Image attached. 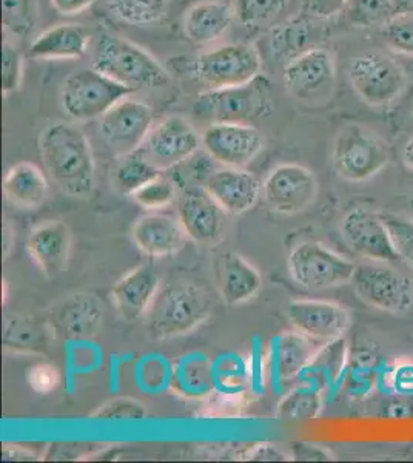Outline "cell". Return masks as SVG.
<instances>
[{
  "mask_svg": "<svg viewBox=\"0 0 413 463\" xmlns=\"http://www.w3.org/2000/svg\"><path fill=\"white\" fill-rule=\"evenodd\" d=\"M349 80L366 104L389 106L406 89V73L392 58L381 53H362L349 63Z\"/></svg>",
  "mask_w": 413,
  "mask_h": 463,
  "instance_id": "8fae6325",
  "label": "cell"
},
{
  "mask_svg": "<svg viewBox=\"0 0 413 463\" xmlns=\"http://www.w3.org/2000/svg\"><path fill=\"white\" fill-rule=\"evenodd\" d=\"M314 22L309 17L298 14L283 25L275 28L270 37V48L277 58H287V61L303 53L312 43L314 34Z\"/></svg>",
  "mask_w": 413,
  "mask_h": 463,
  "instance_id": "d6a6232c",
  "label": "cell"
},
{
  "mask_svg": "<svg viewBox=\"0 0 413 463\" xmlns=\"http://www.w3.org/2000/svg\"><path fill=\"white\" fill-rule=\"evenodd\" d=\"M178 220L192 241L215 246L224 238L225 213L204 185H189L178 196Z\"/></svg>",
  "mask_w": 413,
  "mask_h": 463,
  "instance_id": "e0dca14e",
  "label": "cell"
},
{
  "mask_svg": "<svg viewBox=\"0 0 413 463\" xmlns=\"http://www.w3.org/2000/svg\"><path fill=\"white\" fill-rule=\"evenodd\" d=\"M131 237L139 250L155 259L181 252L189 238L178 216L157 212L141 216L133 226Z\"/></svg>",
  "mask_w": 413,
  "mask_h": 463,
  "instance_id": "7402d4cb",
  "label": "cell"
},
{
  "mask_svg": "<svg viewBox=\"0 0 413 463\" xmlns=\"http://www.w3.org/2000/svg\"><path fill=\"white\" fill-rule=\"evenodd\" d=\"M56 331L50 321L13 314L5 318L4 345L16 353L42 354L50 349Z\"/></svg>",
  "mask_w": 413,
  "mask_h": 463,
  "instance_id": "f546056e",
  "label": "cell"
},
{
  "mask_svg": "<svg viewBox=\"0 0 413 463\" xmlns=\"http://www.w3.org/2000/svg\"><path fill=\"white\" fill-rule=\"evenodd\" d=\"M389 388L398 395H413V362L399 360L386 374Z\"/></svg>",
  "mask_w": 413,
  "mask_h": 463,
  "instance_id": "7dc6e473",
  "label": "cell"
},
{
  "mask_svg": "<svg viewBox=\"0 0 413 463\" xmlns=\"http://www.w3.org/2000/svg\"><path fill=\"white\" fill-rule=\"evenodd\" d=\"M172 386L187 399H202L216 390L215 364L207 355L192 353L179 358L172 371Z\"/></svg>",
  "mask_w": 413,
  "mask_h": 463,
  "instance_id": "f1b7e54d",
  "label": "cell"
},
{
  "mask_svg": "<svg viewBox=\"0 0 413 463\" xmlns=\"http://www.w3.org/2000/svg\"><path fill=\"white\" fill-rule=\"evenodd\" d=\"M45 174L65 195L87 200L96 185L93 150L85 133L70 122H54L39 137Z\"/></svg>",
  "mask_w": 413,
  "mask_h": 463,
  "instance_id": "6da1fadb",
  "label": "cell"
},
{
  "mask_svg": "<svg viewBox=\"0 0 413 463\" xmlns=\"http://www.w3.org/2000/svg\"><path fill=\"white\" fill-rule=\"evenodd\" d=\"M56 334L71 340L95 337L104 323V306L89 292L69 295L54 306L50 318Z\"/></svg>",
  "mask_w": 413,
  "mask_h": 463,
  "instance_id": "d6986e66",
  "label": "cell"
},
{
  "mask_svg": "<svg viewBox=\"0 0 413 463\" xmlns=\"http://www.w3.org/2000/svg\"><path fill=\"white\" fill-rule=\"evenodd\" d=\"M28 384L37 394L47 395L61 384V371L54 364H39L30 368L26 374Z\"/></svg>",
  "mask_w": 413,
  "mask_h": 463,
  "instance_id": "f6af8a7d",
  "label": "cell"
},
{
  "mask_svg": "<svg viewBox=\"0 0 413 463\" xmlns=\"http://www.w3.org/2000/svg\"><path fill=\"white\" fill-rule=\"evenodd\" d=\"M395 14H413V0H390Z\"/></svg>",
  "mask_w": 413,
  "mask_h": 463,
  "instance_id": "681fc988",
  "label": "cell"
},
{
  "mask_svg": "<svg viewBox=\"0 0 413 463\" xmlns=\"http://www.w3.org/2000/svg\"><path fill=\"white\" fill-rule=\"evenodd\" d=\"M91 67L133 91L170 82V73L152 54L113 33H102L98 37Z\"/></svg>",
  "mask_w": 413,
  "mask_h": 463,
  "instance_id": "3957f363",
  "label": "cell"
},
{
  "mask_svg": "<svg viewBox=\"0 0 413 463\" xmlns=\"http://www.w3.org/2000/svg\"><path fill=\"white\" fill-rule=\"evenodd\" d=\"M286 316L295 331L319 343L343 338L351 327V314L332 301L293 300L286 307Z\"/></svg>",
  "mask_w": 413,
  "mask_h": 463,
  "instance_id": "ac0fdd59",
  "label": "cell"
},
{
  "mask_svg": "<svg viewBox=\"0 0 413 463\" xmlns=\"http://www.w3.org/2000/svg\"><path fill=\"white\" fill-rule=\"evenodd\" d=\"M283 82L295 99L305 104L329 99L336 84L333 54L327 48L316 45L304 50L286 63Z\"/></svg>",
  "mask_w": 413,
  "mask_h": 463,
  "instance_id": "30bf717a",
  "label": "cell"
},
{
  "mask_svg": "<svg viewBox=\"0 0 413 463\" xmlns=\"http://www.w3.org/2000/svg\"><path fill=\"white\" fill-rule=\"evenodd\" d=\"M91 34L82 24H59L37 34L28 48L34 61L80 59L89 52Z\"/></svg>",
  "mask_w": 413,
  "mask_h": 463,
  "instance_id": "603a6c76",
  "label": "cell"
},
{
  "mask_svg": "<svg viewBox=\"0 0 413 463\" xmlns=\"http://www.w3.org/2000/svg\"><path fill=\"white\" fill-rule=\"evenodd\" d=\"M157 290L159 277L156 272L148 266H141L116 283L111 297L124 320L136 321L145 317Z\"/></svg>",
  "mask_w": 413,
  "mask_h": 463,
  "instance_id": "cb8c5ba5",
  "label": "cell"
},
{
  "mask_svg": "<svg viewBox=\"0 0 413 463\" xmlns=\"http://www.w3.org/2000/svg\"><path fill=\"white\" fill-rule=\"evenodd\" d=\"M133 201L148 211H161L178 200V190L174 181L159 175L150 183L142 185L136 194H133Z\"/></svg>",
  "mask_w": 413,
  "mask_h": 463,
  "instance_id": "f35d334b",
  "label": "cell"
},
{
  "mask_svg": "<svg viewBox=\"0 0 413 463\" xmlns=\"http://www.w3.org/2000/svg\"><path fill=\"white\" fill-rule=\"evenodd\" d=\"M39 19V0H2V24L6 36L17 39L33 36Z\"/></svg>",
  "mask_w": 413,
  "mask_h": 463,
  "instance_id": "e575fe53",
  "label": "cell"
},
{
  "mask_svg": "<svg viewBox=\"0 0 413 463\" xmlns=\"http://www.w3.org/2000/svg\"><path fill=\"white\" fill-rule=\"evenodd\" d=\"M318 181L314 172L299 164H281L262 183L264 203L281 215H296L314 204Z\"/></svg>",
  "mask_w": 413,
  "mask_h": 463,
  "instance_id": "5bb4252c",
  "label": "cell"
},
{
  "mask_svg": "<svg viewBox=\"0 0 413 463\" xmlns=\"http://www.w3.org/2000/svg\"><path fill=\"white\" fill-rule=\"evenodd\" d=\"M204 187L229 215L247 213L262 196L261 181L250 172L235 167L215 170Z\"/></svg>",
  "mask_w": 413,
  "mask_h": 463,
  "instance_id": "ffe728a7",
  "label": "cell"
},
{
  "mask_svg": "<svg viewBox=\"0 0 413 463\" xmlns=\"http://www.w3.org/2000/svg\"><path fill=\"white\" fill-rule=\"evenodd\" d=\"M131 93L133 90L91 67L78 70L65 80L61 91V104L73 121H93L100 119L111 107Z\"/></svg>",
  "mask_w": 413,
  "mask_h": 463,
  "instance_id": "5b68a950",
  "label": "cell"
},
{
  "mask_svg": "<svg viewBox=\"0 0 413 463\" xmlns=\"http://www.w3.org/2000/svg\"><path fill=\"white\" fill-rule=\"evenodd\" d=\"M319 342L304 335L301 332H284L273 338L270 346V366L273 379H295L303 374L318 353Z\"/></svg>",
  "mask_w": 413,
  "mask_h": 463,
  "instance_id": "484cf974",
  "label": "cell"
},
{
  "mask_svg": "<svg viewBox=\"0 0 413 463\" xmlns=\"http://www.w3.org/2000/svg\"><path fill=\"white\" fill-rule=\"evenodd\" d=\"M408 215H410V218H412V220H413V196H412V198H410V200H408Z\"/></svg>",
  "mask_w": 413,
  "mask_h": 463,
  "instance_id": "f5cc1de1",
  "label": "cell"
},
{
  "mask_svg": "<svg viewBox=\"0 0 413 463\" xmlns=\"http://www.w3.org/2000/svg\"><path fill=\"white\" fill-rule=\"evenodd\" d=\"M152 107L142 100H119L99 119L100 135L116 156L135 152L152 130Z\"/></svg>",
  "mask_w": 413,
  "mask_h": 463,
  "instance_id": "2e32d148",
  "label": "cell"
},
{
  "mask_svg": "<svg viewBox=\"0 0 413 463\" xmlns=\"http://www.w3.org/2000/svg\"><path fill=\"white\" fill-rule=\"evenodd\" d=\"M360 300L389 314H404L413 306V279L386 261L356 266L351 279Z\"/></svg>",
  "mask_w": 413,
  "mask_h": 463,
  "instance_id": "ba28073f",
  "label": "cell"
},
{
  "mask_svg": "<svg viewBox=\"0 0 413 463\" xmlns=\"http://www.w3.org/2000/svg\"><path fill=\"white\" fill-rule=\"evenodd\" d=\"M268 84L261 76L251 84L233 89L209 90L196 98L193 113L201 121L244 122L259 118L270 110Z\"/></svg>",
  "mask_w": 413,
  "mask_h": 463,
  "instance_id": "9c48e42d",
  "label": "cell"
},
{
  "mask_svg": "<svg viewBox=\"0 0 413 463\" xmlns=\"http://www.w3.org/2000/svg\"><path fill=\"white\" fill-rule=\"evenodd\" d=\"M384 222L388 224L390 237L397 249L398 259L413 269V220L406 216L382 213Z\"/></svg>",
  "mask_w": 413,
  "mask_h": 463,
  "instance_id": "b9f144b4",
  "label": "cell"
},
{
  "mask_svg": "<svg viewBox=\"0 0 413 463\" xmlns=\"http://www.w3.org/2000/svg\"><path fill=\"white\" fill-rule=\"evenodd\" d=\"M159 175H163V172L145 158L141 148H137L135 152L117 156L111 169V185L119 195L133 196L142 185Z\"/></svg>",
  "mask_w": 413,
  "mask_h": 463,
  "instance_id": "4dcf8cb0",
  "label": "cell"
},
{
  "mask_svg": "<svg viewBox=\"0 0 413 463\" xmlns=\"http://www.w3.org/2000/svg\"><path fill=\"white\" fill-rule=\"evenodd\" d=\"M290 0H235V16L242 27L261 28L281 16Z\"/></svg>",
  "mask_w": 413,
  "mask_h": 463,
  "instance_id": "8d00e7d4",
  "label": "cell"
},
{
  "mask_svg": "<svg viewBox=\"0 0 413 463\" xmlns=\"http://www.w3.org/2000/svg\"><path fill=\"white\" fill-rule=\"evenodd\" d=\"M48 179L36 164L13 165L4 179V195L11 204L32 211L42 205L48 196Z\"/></svg>",
  "mask_w": 413,
  "mask_h": 463,
  "instance_id": "83f0119b",
  "label": "cell"
},
{
  "mask_svg": "<svg viewBox=\"0 0 413 463\" xmlns=\"http://www.w3.org/2000/svg\"><path fill=\"white\" fill-rule=\"evenodd\" d=\"M349 353L343 338L325 343L321 347L309 366L304 369L303 379L314 382L316 388L324 391L332 384L338 383L341 374L344 373L345 366L349 364Z\"/></svg>",
  "mask_w": 413,
  "mask_h": 463,
  "instance_id": "1f68e13d",
  "label": "cell"
},
{
  "mask_svg": "<svg viewBox=\"0 0 413 463\" xmlns=\"http://www.w3.org/2000/svg\"><path fill=\"white\" fill-rule=\"evenodd\" d=\"M216 388L222 386L225 390H239L244 383V366H241V357H221L215 364Z\"/></svg>",
  "mask_w": 413,
  "mask_h": 463,
  "instance_id": "ee69618b",
  "label": "cell"
},
{
  "mask_svg": "<svg viewBox=\"0 0 413 463\" xmlns=\"http://www.w3.org/2000/svg\"><path fill=\"white\" fill-rule=\"evenodd\" d=\"M381 37L393 52L413 56V14H395L381 25Z\"/></svg>",
  "mask_w": 413,
  "mask_h": 463,
  "instance_id": "ab89813d",
  "label": "cell"
},
{
  "mask_svg": "<svg viewBox=\"0 0 413 463\" xmlns=\"http://www.w3.org/2000/svg\"><path fill=\"white\" fill-rule=\"evenodd\" d=\"M201 137L205 153L225 167L244 169L264 150L262 133L244 122H213Z\"/></svg>",
  "mask_w": 413,
  "mask_h": 463,
  "instance_id": "4fadbf2b",
  "label": "cell"
},
{
  "mask_svg": "<svg viewBox=\"0 0 413 463\" xmlns=\"http://www.w3.org/2000/svg\"><path fill=\"white\" fill-rule=\"evenodd\" d=\"M356 264L319 242H301L290 250L287 270L307 290H324L351 283Z\"/></svg>",
  "mask_w": 413,
  "mask_h": 463,
  "instance_id": "52a82bcc",
  "label": "cell"
},
{
  "mask_svg": "<svg viewBox=\"0 0 413 463\" xmlns=\"http://www.w3.org/2000/svg\"><path fill=\"white\" fill-rule=\"evenodd\" d=\"M209 292L189 281L159 288L145 314V326L153 340L181 337L201 326L211 314Z\"/></svg>",
  "mask_w": 413,
  "mask_h": 463,
  "instance_id": "7a4b0ae2",
  "label": "cell"
},
{
  "mask_svg": "<svg viewBox=\"0 0 413 463\" xmlns=\"http://www.w3.org/2000/svg\"><path fill=\"white\" fill-rule=\"evenodd\" d=\"M410 119H412V124H413V113H412V118H410Z\"/></svg>",
  "mask_w": 413,
  "mask_h": 463,
  "instance_id": "db71d44e",
  "label": "cell"
},
{
  "mask_svg": "<svg viewBox=\"0 0 413 463\" xmlns=\"http://www.w3.org/2000/svg\"><path fill=\"white\" fill-rule=\"evenodd\" d=\"M340 231L345 246L361 259L386 263L399 260L382 213L355 207L345 213Z\"/></svg>",
  "mask_w": 413,
  "mask_h": 463,
  "instance_id": "9a60e30c",
  "label": "cell"
},
{
  "mask_svg": "<svg viewBox=\"0 0 413 463\" xmlns=\"http://www.w3.org/2000/svg\"><path fill=\"white\" fill-rule=\"evenodd\" d=\"M23 82V56L6 36L2 48V91L8 96L19 91Z\"/></svg>",
  "mask_w": 413,
  "mask_h": 463,
  "instance_id": "60d3db41",
  "label": "cell"
},
{
  "mask_svg": "<svg viewBox=\"0 0 413 463\" xmlns=\"http://www.w3.org/2000/svg\"><path fill=\"white\" fill-rule=\"evenodd\" d=\"M403 161L406 165H408V169L413 170V137L408 139L406 146L403 148Z\"/></svg>",
  "mask_w": 413,
  "mask_h": 463,
  "instance_id": "816d5d0a",
  "label": "cell"
},
{
  "mask_svg": "<svg viewBox=\"0 0 413 463\" xmlns=\"http://www.w3.org/2000/svg\"><path fill=\"white\" fill-rule=\"evenodd\" d=\"M71 232L62 222H42L26 240V252L47 279H58L69 264Z\"/></svg>",
  "mask_w": 413,
  "mask_h": 463,
  "instance_id": "44dd1931",
  "label": "cell"
},
{
  "mask_svg": "<svg viewBox=\"0 0 413 463\" xmlns=\"http://www.w3.org/2000/svg\"><path fill=\"white\" fill-rule=\"evenodd\" d=\"M261 288V274L239 253L229 252L221 257L218 289L227 305H242L257 297Z\"/></svg>",
  "mask_w": 413,
  "mask_h": 463,
  "instance_id": "4316f807",
  "label": "cell"
},
{
  "mask_svg": "<svg viewBox=\"0 0 413 463\" xmlns=\"http://www.w3.org/2000/svg\"><path fill=\"white\" fill-rule=\"evenodd\" d=\"M170 0H107V8L119 21L135 27H150L163 21Z\"/></svg>",
  "mask_w": 413,
  "mask_h": 463,
  "instance_id": "836d02e7",
  "label": "cell"
},
{
  "mask_svg": "<svg viewBox=\"0 0 413 463\" xmlns=\"http://www.w3.org/2000/svg\"><path fill=\"white\" fill-rule=\"evenodd\" d=\"M262 59L250 43H225L194 59L196 80L210 90L251 84L261 76Z\"/></svg>",
  "mask_w": 413,
  "mask_h": 463,
  "instance_id": "8992f818",
  "label": "cell"
},
{
  "mask_svg": "<svg viewBox=\"0 0 413 463\" xmlns=\"http://www.w3.org/2000/svg\"><path fill=\"white\" fill-rule=\"evenodd\" d=\"M201 146L202 137L193 124L183 116L172 115L152 127L139 148L155 167L164 172L185 163Z\"/></svg>",
  "mask_w": 413,
  "mask_h": 463,
  "instance_id": "7c38bea8",
  "label": "cell"
},
{
  "mask_svg": "<svg viewBox=\"0 0 413 463\" xmlns=\"http://www.w3.org/2000/svg\"><path fill=\"white\" fill-rule=\"evenodd\" d=\"M323 410V391L314 384H304L292 391L281 402L277 416L288 421H309L319 416Z\"/></svg>",
  "mask_w": 413,
  "mask_h": 463,
  "instance_id": "d590c367",
  "label": "cell"
},
{
  "mask_svg": "<svg viewBox=\"0 0 413 463\" xmlns=\"http://www.w3.org/2000/svg\"><path fill=\"white\" fill-rule=\"evenodd\" d=\"M393 16L390 0H351L347 5V21L353 27L384 25Z\"/></svg>",
  "mask_w": 413,
  "mask_h": 463,
  "instance_id": "74e56055",
  "label": "cell"
},
{
  "mask_svg": "<svg viewBox=\"0 0 413 463\" xmlns=\"http://www.w3.org/2000/svg\"><path fill=\"white\" fill-rule=\"evenodd\" d=\"M351 0H301L299 14L312 21H329L344 11Z\"/></svg>",
  "mask_w": 413,
  "mask_h": 463,
  "instance_id": "bcb514c9",
  "label": "cell"
},
{
  "mask_svg": "<svg viewBox=\"0 0 413 463\" xmlns=\"http://www.w3.org/2000/svg\"><path fill=\"white\" fill-rule=\"evenodd\" d=\"M235 8L222 0H202L183 14V34L190 43L205 45L216 43L235 21Z\"/></svg>",
  "mask_w": 413,
  "mask_h": 463,
  "instance_id": "d4e9b609",
  "label": "cell"
},
{
  "mask_svg": "<svg viewBox=\"0 0 413 463\" xmlns=\"http://www.w3.org/2000/svg\"><path fill=\"white\" fill-rule=\"evenodd\" d=\"M332 163L338 176L361 183L388 167L390 150L381 137L366 127L347 124L336 135Z\"/></svg>",
  "mask_w": 413,
  "mask_h": 463,
  "instance_id": "277c9868",
  "label": "cell"
},
{
  "mask_svg": "<svg viewBox=\"0 0 413 463\" xmlns=\"http://www.w3.org/2000/svg\"><path fill=\"white\" fill-rule=\"evenodd\" d=\"M91 417L99 420H144L146 417V410L141 402L133 401L128 397H119L100 405Z\"/></svg>",
  "mask_w": 413,
  "mask_h": 463,
  "instance_id": "7bdbcfd3",
  "label": "cell"
},
{
  "mask_svg": "<svg viewBox=\"0 0 413 463\" xmlns=\"http://www.w3.org/2000/svg\"><path fill=\"white\" fill-rule=\"evenodd\" d=\"M96 0H50L52 8L62 16H76L95 5Z\"/></svg>",
  "mask_w": 413,
  "mask_h": 463,
  "instance_id": "c3c4849f",
  "label": "cell"
},
{
  "mask_svg": "<svg viewBox=\"0 0 413 463\" xmlns=\"http://www.w3.org/2000/svg\"><path fill=\"white\" fill-rule=\"evenodd\" d=\"M13 240H14V231L8 222H5V226H4V259L10 255L11 249H13Z\"/></svg>",
  "mask_w": 413,
  "mask_h": 463,
  "instance_id": "f907efd6",
  "label": "cell"
}]
</instances>
